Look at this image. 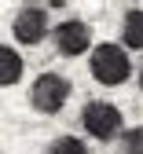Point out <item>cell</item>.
I'll return each instance as SVG.
<instances>
[{
  "mask_svg": "<svg viewBox=\"0 0 143 154\" xmlns=\"http://www.w3.org/2000/svg\"><path fill=\"white\" fill-rule=\"evenodd\" d=\"M88 66H92V77L99 85H125L129 81V73H132V63H129V51L121 48V44H110V41H103L95 51H92V59H88Z\"/></svg>",
  "mask_w": 143,
  "mask_h": 154,
  "instance_id": "6da1fadb",
  "label": "cell"
},
{
  "mask_svg": "<svg viewBox=\"0 0 143 154\" xmlns=\"http://www.w3.org/2000/svg\"><path fill=\"white\" fill-rule=\"evenodd\" d=\"M81 125H85V132L88 136H95V140H114V136H121V110L114 106V103H99V99H92L85 110H81Z\"/></svg>",
  "mask_w": 143,
  "mask_h": 154,
  "instance_id": "7a4b0ae2",
  "label": "cell"
},
{
  "mask_svg": "<svg viewBox=\"0 0 143 154\" xmlns=\"http://www.w3.org/2000/svg\"><path fill=\"white\" fill-rule=\"evenodd\" d=\"M30 99L40 114H59L66 106L70 99V81L63 73H40L37 81H33V92H30Z\"/></svg>",
  "mask_w": 143,
  "mask_h": 154,
  "instance_id": "3957f363",
  "label": "cell"
},
{
  "mask_svg": "<svg viewBox=\"0 0 143 154\" xmlns=\"http://www.w3.org/2000/svg\"><path fill=\"white\" fill-rule=\"evenodd\" d=\"M11 33L18 37V44H40L48 37V11L37 8V4L22 8L15 15V22H11Z\"/></svg>",
  "mask_w": 143,
  "mask_h": 154,
  "instance_id": "277c9868",
  "label": "cell"
},
{
  "mask_svg": "<svg viewBox=\"0 0 143 154\" xmlns=\"http://www.w3.org/2000/svg\"><path fill=\"white\" fill-rule=\"evenodd\" d=\"M55 48L59 55H81L92 48V29L85 18H66V22L55 26Z\"/></svg>",
  "mask_w": 143,
  "mask_h": 154,
  "instance_id": "5b68a950",
  "label": "cell"
},
{
  "mask_svg": "<svg viewBox=\"0 0 143 154\" xmlns=\"http://www.w3.org/2000/svg\"><path fill=\"white\" fill-rule=\"evenodd\" d=\"M22 70H26L22 55H18L15 48H8V44H0V88L18 85V81H22Z\"/></svg>",
  "mask_w": 143,
  "mask_h": 154,
  "instance_id": "8992f818",
  "label": "cell"
},
{
  "mask_svg": "<svg viewBox=\"0 0 143 154\" xmlns=\"http://www.w3.org/2000/svg\"><path fill=\"white\" fill-rule=\"evenodd\" d=\"M121 44L143 51V8H129L125 11V22H121Z\"/></svg>",
  "mask_w": 143,
  "mask_h": 154,
  "instance_id": "52a82bcc",
  "label": "cell"
},
{
  "mask_svg": "<svg viewBox=\"0 0 143 154\" xmlns=\"http://www.w3.org/2000/svg\"><path fill=\"white\" fill-rule=\"evenodd\" d=\"M48 154H88V147H85V140H77V136H59L48 147Z\"/></svg>",
  "mask_w": 143,
  "mask_h": 154,
  "instance_id": "ba28073f",
  "label": "cell"
},
{
  "mask_svg": "<svg viewBox=\"0 0 143 154\" xmlns=\"http://www.w3.org/2000/svg\"><path fill=\"white\" fill-rule=\"evenodd\" d=\"M121 154H143V125L121 132Z\"/></svg>",
  "mask_w": 143,
  "mask_h": 154,
  "instance_id": "9c48e42d",
  "label": "cell"
},
{
  "mask_svg": "<svg viewBox=\"0 0 143 154\" xmlns=\"http://www.w3.org/2000/svg\"><path fill=\"white\" fill-rule=\"evenodd\" d=\"M139 88H143V70H139Z\"/></svg>",
  "mask_w": 143,
  "mask_h": 154,
  "instance_id": "30bf717a",
  "label": "cell"
}]
</instances>
